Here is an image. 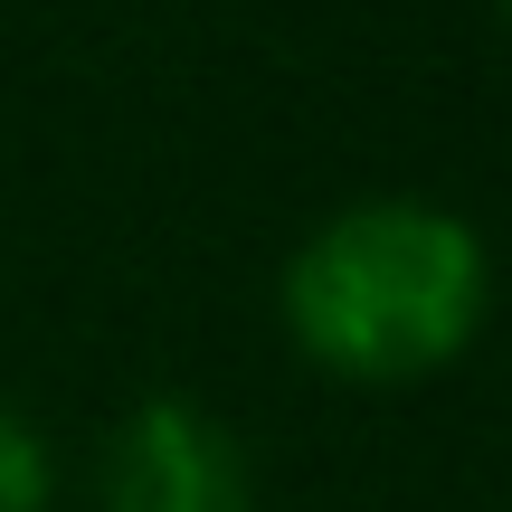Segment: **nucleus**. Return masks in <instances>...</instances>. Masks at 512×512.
Wrapping results in <instances>:
<instances>
[{
    "label": "nucleus",
    "instance_id": "f257e3e1",
    "mask_svg": "<svg viewBox=\"0 0 512 512\" xmlns=\"http://www.w3.org/2000/svg\"><path fill=\"white\" fill-rule=\"evenodd\" d=\"M484 323V238L437 200H351L285 256V332L351 389L446 370Z\"/></svg>",
    "mask_w": 512,
    "mask_h": 512
},
{
    "label": "nucleus",
    "instance_id": "f03ea898",
    "mask_svg": "<svg viewBox=\"0 0 512 512\" xmlns=\"http://www.w3.org/2000/svg\"><path fill=\"white\" fill-rule=\"evenodd\" d=\"M95 512H256L247 446L190 399H143L95 456Z\"/></svg>",
    "mask_w": 512,
    "mask_h": 512
},
{
    "label": "nucleus",
    "instance_id": "20e7f679",
    "mask_svg": "<svg viewBox=\"0 0 512 512\" xmlns=\"http://www.w3.org/2000/svg\"><path fill=\"white\" fill-rule=\"evenodd\" d=\"M503 19H512V0H503Z\"/></svg>",
    "mask_w": 512,
    "mask_h": 512
},
{
    "label": "nucleus",
    "instance_id": "7ed1b4c3",
    "mask_svg": "<svg viewBox=\"0 0 512 512\" xmlns=\"http://www.w3.org/2000/svg\"><path fill=\"white\" fill-rule=\"evenodd\" d=\"M57 494V456H48V427L29 408L0 399V512H48Z\"/></svg>",
    "mask_w": 512,
    "mask_h": 512
}]
</instances>
